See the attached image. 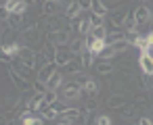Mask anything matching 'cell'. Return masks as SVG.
Segmentation results:
<instances>
[{
    "label": "cell",
    "instance_id": "cell-39",
    "mask_svg": "<svg viewBox=\"0 0 153 125\" xmlns=\"http://www.w3.org/2000/svg\"><path fill=\"white\" fill-rule=\"evenodd\" d=\"M71 79L84 88V86H86V81H88V75H84V73H76V75H71Z\"/></svg>",
    "mask_w": 153,
    "mask_h": 125
},
{
    "label": "cell",
    "instance_id": "cell-21",
    "mask_svg": "<svg viewBox=\"0 0 153 125\" xmlns=\"http://www.w3.org/2000/svg\"><path fill=\"white\" fill-rule=\"evenodd\" d=\"M120 40H126V34L122 31V27H120V29H113V31L107 36V44H113V42H120Z\"/></svg>",
    "mask_w": 153,
    "mask_h": 125
},
{
    "label": "cell",
    "instance_id": "cell-40",
    "mask_svg": "<svg viewBox=\"0 0 153 125\" xmlns=\"http://www.w3.org/2000/svg\"><path fill=\"white\" fill-rule=\"evenodd\" d=\"M99 108V100L97 98H88L86 100V113H92V110H97Z\"/></svg>",
    "mask_w": 153,
    "mask_h": 125
},
{
    "label": "cell",
    "instance_id": "cell-11",
    "mask_svg": "<svg viewBox=\"0 0 153 125\" xmlns=\"http://www.w3.org/2000/svg\"><path fill=\"white\" fill-rule=\"evenodd\" d=\"M63 13H65V17H67V19H76V17H80V15H82L80 2H78V0H74V2H71V4L63 11Z\"/></svg>",
    "mask_w": 153,
    "mask_h": 125
},
{
    "label": "cell",
    "instance_id": "cell-4",
    "mask_svg": "<svg viewBox=\"0 0 153 125\" xmlns=\"http://www.w3.org/2000/svg\"><path fill=\"white\" fill-rule=\"evenodd\" d=\"M51 44L55 46H61V44H67L69 42V29H59V31H48V38H46Z\"/></svg>",
    "mask_w": 153,
    "mask_h": 125
},
{
    "label": "cell",
    "instance_id": "cell-42",
    "mask_svg": "<svg viewBox=\"0 0 153 125\" xmlns=\"http://www.w3.org/2000/svg\"><path fill=\"white\" fill-rule=\"evenodd\" d=\"M138 38H140V36H138V29H136V31H126V40H128L132 46L136 44V40H138Z\"/></svg>",
    "mask_w": 153,
    "mask_h": 125
},
{
    "label": "cell",
    "instance_id": "cell-8",
    "mask_svg": "<svg viewBox=\"0 0 153 125\" xmlns=\"http://www.w3.org/2000/svg\"><path fill=\"white\" fill-rule=\"evenodd\" d=\"M57 73V65L55 63H46L40 71H38V81H44V83H48V79L53 77Z\"/></svg>",
    "mask_w": 153,
    "mask_h": 125
},
{
    "label": "cell",
    "instance_id": "cell-10",
    "mask_svg": "<svg viewBox=\"0 0 153 125\" xmlns=\"http://www.w3.org/2000/svg\"><path fill=\"white\" fill-rule=\"evenodd\" d=\"M82 67H84V65H82V58H71V61L63 67V73H67V75H76V73H80Z\"/></svg>",
    "mask_w": 153,
    "mask_h": 125
},
{
    "label": "cell",
    "instance_id": "cell-6",
    "mask_svg": "<svg viewBox=\"0 0 153 125\" xmlns=\"http://www.w3.org/2000/svg\"><path fill=\"white\" fill-rule=\"evenodd\" d=\"M126 17H128V13H126V9H120V11H113V13L109 15V25H111L113 29H120V27H124V21H126Z\"/></svg>",
    "mask_w": 153,
    "mask_h": 125
},
{
    "label": "cell",
    "instance_id": "cell-3",
    "mask_svg": "<svg viewBox=\"0 0 153 125\" xmlns=\"http://www.w3.org/2000/svg\"><path fill=\"white\" fill-rule=\"evenodd\" d=\"M86 92H84V88L80 86V83H76V81H69V83H65V88H63V98H67V100H76V98H80V96H84Z\"/></svg>",
    "mask_w": 153,
    "mask_h": 125
},
{
    "label": "cell",
    "instance_id": "cell-15",
    "mask_svg": "<svg viewBox=\"0 0 153 125\" xmlns=\"http://www.w3.org/2000/svg\"><path fill=\"white\" fill-rule=\"evenodd\" d=\"M57 52H59V48L55 46V44H46V48L42 50V54H44V58H46V63H55V58H57Z\"/></svg>",
    "mask_w": 153,
    "mask_h": 125
},
{
    "label": "cell",
    "instance_id": "cell-25",
    "mask_svg": "<svg viewBox=\"0 0 153 125\" xmlns=\"http://www.w3.org/2000/svg\"><path fill=\"white\" fill-rule=\"evenodd\" d=\"M136 110H138V108H136L134 104H124V106H122V117H124V119H132V117L136 115Z\"/></svg>",
    "mask_w": 153,
    "mask_h": 125
},
{
    "label": "cell",
    "instance_id": "cell-30",
    "mask_svg": "<svg viewBox=\"0 0 153 125\" xmlns=\"http://www.w3.org/2000/svg\"><path fill=\"white\" fill-rule=\"evenodd\" d=\"M84 92H86V94H97V92H99V83H97L92 77H88V81H86V86H84Z\"/></svg>",
    "mask_w": 153,
    "mask_h": 125
},
{
    "label": "cell",
    "instance_id": "cell-18",
    "mask_svg": "<svg viewBox=\"0 0 153 125\" xmlns=\"http://www.w3.org/2000/svg\"><path fill=\"white\" fill-rule=\"evenodd\" d=\"M136 27H138V23H136L134 13H128V17H126V21H124V29H126V31H136Z\"/></svg>",
    "mask_w": 153,
    "mask_h": 125
},
{
    "label": "cell",
    "instance_id": "cell-13",
    "mask_svg": "<svg viewBox=\"0 0 153 125\" xmlns=\"http://www.w3.org/2000/svg\"><path fill=\"white\" fill-rule=\"evenodd\" d=\"M71 54H74L71 50H59V52H57V58H55V65H57V67H65V65L71 61Z\"/></svg>",
    "mask_w": 153,
    "mask_h": 125
},
{
    "label": "cell",
    "instance_id": "cell-47",
    "mask_svg": "<svg viewBox=\"0 0 153 125\" xmlns=\"http://www.w3.org/2000/svg\"><path fill=\"white\" fill-rule=\"evenodd\" d=\"M59 125H71V123H69V121H63V119H61V121H59Z\"/></svg>",
    "mask_w": 153,
    "mask_h": 125
},
{
    "label": "cell",
    "instance_id": "cell-44",
    "mask_svg": "<svg viewBox=\"0 0 153 125\" xmlns=\"http://www.w3.org/2000/svg\"><path fill=\"white\" fill-rule=\"evenodd\" d=\"M145 44H147L149 50H153V31H149V34L145 36Z\"/></svg>",
    "mask_w": 153,
    "mask_h": 125
},
{
    "label": "cell",
    "instance_id": "cell-23",
    "mask_svg": "<svg viewBox=\"0 0 153 125\" xmlns=\"http://www.w3.org/2000/svg\"><path fill=\"white\" fill-rule=\"evenodd\" d=\"M80 58H82V65H84V67H92V65H94V58H97V56H94V54H92L90 50H84V52L80 54Z\"/></svg>",
    "mask_w": 153,
    "mask_h": 125
},
{
    "label": "cell",
    "instance_id": "cell-43",
    "mask_svg": "<svg viewBox=\"0 0 153 125\" xmlns=\"http://www.w3.org/2000/svg\"><path fill=\"white\" fill-rule=\"evenodd\" d=\"M78 2H80L82 13H86V11H90V9H92V2H94V0H78Z\"/></svg>",
    "mask_w": 153,
    "mask_h": 125
},
{
    "label": "cell",
    "instance_id": "cell-48",
    "mask_svg": "<svg viewBox=\"0 0 153 125\" xmlns=\"http://www.w3.org/2000/svg\"><path fill=\"white\" fill-rule=\"evenodd\" d=\"M107 2H120V0H107Z\"/></svg>",
    "mask_w": 153,
    "mask_h": 125
},
{
    "label": "cell",
    "instance_id": "cell-35",
    "mask_svg": "<svg viewBox=\"0 0 153 125\" xmlns=\"http://www.w3.org/2000/svg\"><path fill=\"white\" fill-rule=\"evenodd\" d=\"M94 125H113V121H111V117H109V115H97Z\"/></svg>",
    "mask_w": 153,
    "mask_h": 125
},
{
    "label": "cell",
    "instance_id": "cell-26",
    "mask_svg": "<svg viewBox=\"0 0 153 125\" xmlns=\"http://www.w3.org/2000/svg\"><path fill=\"white\" fill-rule=\"evenodd\" d=\"M42 117H44L46 121H53V119L59 117V110H57L55 106H46V108H42Z\"/></svg>",
    "mask_w": 153,
    "mask_h": 125
},
{
    "label": "cell",
    "instance_id": "cell-12",
    "mask_svg": "<svg viewBox=\"0 0 153 125\" xmlns=\"http://www.w3.org/2000/svg\"><path fill=\"white\" fill-rule=\"evenodd\" d=\"M21 50H23V48H21V44H17V42L4 44V46H2V54H4V56H19Z\"/></svg>",
    "mask_w": 153,
    "mask_h": 125
},
{
    "label": "cell",
    "instance_id": "cell-19",
    "mask_svg": "<svg viewBox=\"0 0 153 125\" xmlns=\"http://www.w3.org/2000/svg\"><path fill=\"white\" fill-rule=\"evenodd\" d=\"M107 46H111V48H113V52H115V54H120V52L128 50L132 44H130L128 40H120V42H113V44H107Z\"/></svg>",
    "mask_w": 153,
    "mask_h": 125
},
{
    "label": "cell",
    "instance_id": "cell-24",
    "mask_svg": "<svg viewBox=\"0 0 153 125\" xmlns=\"http://www.w3.org/2000/svg\"><path fill=\"white\" fill-rule=\"evenodd\" d=\"M21 125H44V117H32V115H27V117L21 119Z\"/></svg>",
    "mask_w": 153,
    "mask_h": 125
},
{
    "label": "cell",
    "instance_id": "cell-45",
    "mask_svg": "<svg viewBox=\"0 0 153 125\" xmlns=\"http://www.w3.org/2000/svg\"><path fill=\"white\" fill-rule=\"evenodd\" d=\"M138 125H153V119H149V117H143V119L138 121Z\"/></svg>",
    "mask_w": 153,
    "mask_h": 125
},
{
    "label": "cell",
    "instance_id": "cell-38",
    "mask_svg": "<svg viewBox=\"0 0 153 125\" xmlns=\"http://www.w3.org/2000/svg\"><path fill=\"white\" fill-rule=\"evenodd\" d=\"M27 9H30V2H27V0H19V4H17L15 13H19V15H25V13H27Z\"/></svg>",
    "mask_w": 153,
    "mask_h": 125
},
{
    "label": "cell",
    "instance_id": "cell-37",
    "mask_svg": "<svg viewBox=\"0 0 153 125\" xmlns=\"http://www.w3.org/2000/svg\"><path fill=\"white\" fill-rule=\"evenodd\" d=\"M113 56H115V52H113V48H111V46H107V48H105V50L101 52V56H99V58H101V61H111Z\"/></svg>",
    "mask_w": 153,
    "mask_h": 125
},
{
    "label": "cell",
    "instance_id": "cell-28",
    "mask_svg": "<svg viewBox=\"0 0 153 125\" xmlns=\"http://www.w3.org/2000/svg\"><path fill=\"white\" fill-rule=\"evenodd\" d=\"M90 36L94 38V40H107V29L105 27H92V31H90Z\"/></svg>",
    "mask_w": 153,
    "mask_h": 125
},
{
    "label": "cell",
    "instance_id": "cell-9",
    "mask_svg": "<svg viewBox=\"0 0 153 125\" xmlns=\"http://www.w3.org/2000/svg\"><path fill=\"white\" fill-rule=\"evenodd\" d=\"M138 63H140V69H143V73H147V75H153V56H151L149 52H140V56H138Z\"/></svg>",
    "mask_w": 153,
    "mask_h": 125
},
{
    "label": "cell",
    "instance_id": "cell-41",
    "mask_svg": "<svg viewBox=\"0 0 153 125\" xmlns=\"http://www.w3.org/2000/svg\"><path fill=\"white\" fill-rule=\"evenodd\" d=\"M17 4H19V0H7V2L2 4V9H4V11H9V13H15Z\"/></svg>",
    "mask_w": 153,
    "mask_h": 125
},
{
    "label": "cell",
    "instance_id": "cell-34",
    "mask_svg": "<svg viewBox=\"0 0 153 125\" xmlns=\"http://www.w3.org/2000/svg\"><path fill=\"white\" fill-rule=\"evenodd\" d=\"M86 121H88V113H80V115L74 117L69 123H71V125H86Z\"/></svg>",
    "mask_w": 153,
    "mask_h": 125
},
{
    "label": "cell",
    "instance_id": "cell-46",
    "mask_svg": "<svg viewBox=\"0 0 153 125\" xmlns=\"http://www.w3.org/2000/svg\"><path fill=\"white\" fill-rule=\"evenodd\" d=\"M71 2H74V0H61V7H63V11H65V9H67Z\"/></svg>",
    "mask_w": 153,
    "mask_h": 125
},
{
    "label": "cell",
    "instance_id": "cell-17",
    "mask_svg": "<svg viewBox=\"0 0 153 125\" xmlns=\"http://www.w3.org/2000/svg\"><path fill=\"white\" fill-rule=\"evenodd\" d=\"M57 2H55V0H44V2H42V13L46 15V17H53L55 13H57Z\"/></svg>",
    "mask_w": 153,
    "mask_h": 125
},
{
    "label": "cell",
    "instance_id": "cell-7",
    "mask_svg": "<svg viewBox=\"0 0 153 125\" xmlns=\"http://www.w3.org/2000/svg\"><path fill=\"white\" fill-rule=\"evenodd\" d=\"M69 50H71L74 54H82L84 50H88V38H86V36L74 38V40L69 42Z\"/></svg>",
    "mask_w": 153,
    "mask_h": 125
},
{
    "label": "cell",
    "instance_id": "cell-49",
    "mask_svg": "<svg viewBox=\"0 0 153 125\" xmlns=\"http://www.w3.org/2000/svg\"><path fill=\"white\" fill-rule=\"evenodd\" d=\"M27 2H30V4H34V2H36V0H27Z\"/></svg>",
    "mask_w": 153,
    "mask_h": 125
},
{
    "label": "cell",
    "instance_id": "cell-2",
    "mask_svg": "<svg viewBox=\"0 0 153 125\" xmlns=\"http://www.w3.org/2000/svg\"><path fill=\"white\" fill-rule=\"evenodd\" d=\"M9 77H11L13 86H15L19 92H34V83H30V79H25L23 75H19L15 69H9Z\"/></svg>",
    "mask_w": 153,
    "mask_h": 125
},
{
    "label": "cell",
    "instance_id": "cell-1",
    "mask_svg": "<svg viewBox=\"0 0 153 125\" xmlns=\"http://www.w3.org/2000/svg\"><path fill=\"white\" fill-rule=\"evenodd\" d=\"M17 63H21L25 69H36V65H38V54H36V50H32V48H23L21 52H19V56H17Z\"/></svg>",
    "mask_w": 153,
    "mask_h": 125
},
{
    "label": "cell",
    "instance_id": "cell-27",
    "mask_svg": "<svg viewBox=\"0 0 153 125\" xmlns=\"http://www.w3.org/2000/svg\"><path fill=\"white\" fill-rule=\"evenodd\" d=\"M23 17H25V15L11 13V17H9V23H11V27H21V25H23Z\"/></svg>",
    "mask_w": 153,
    "mask_h": 125
},
{
    "label": "cell",
    "instance_id": "cell-20",
    "mask_svg": "<svg viewBox=\"0 0 153 125\" xmlns=\"http://www.w3.org/2000/svg\"><path fill=\"white\" fill-rule=\"evenodd\" d=\"M90 11H92V13H97V15H101V17H105V15H107V4L103 2V0H94Z\"/></svg>",
    "mask_w": 153,
    "mask_h": 125
},
{
    "label": "cell",
    "instance_id": "cell-50",
    "mask_svg": "<svg viewBox=\"0 0 153 125\" xmlns=\"http://www.w3.org/2000/svg\"><path fill=\"white\" fill-rule=\"evenodd\" d=\"M55 2H57V4H59V7H61V0H55Z\"/></svg>",
    "mask_w": 153,
    "mask_h": 125
},
{
    "label": "cell",
    "instance_id": "cell-33",
    "mask_svg": "<svg viewBox=\"0 0 153 125\" xmlns=\"http://www.w3.org/2000/svg\"><path fill=\"white\" fill-rule=\"evenodd\" d=\"M48 92V86L44 83V81H34V94H46Z\"/></svg>",
    "mask_w": 153,
    "mask_h": 125
},
{
    "label": "cell",
    "instance_id": "cell-16",
    "mask_svg": "<svg viewBox=\"0 0 153 125\" xmlns=\"http://www.w3.org/2000/svg\"><path fill=\"white\" fill-rule=\"evenodd\" d=\"M46 86H48V90L57 92V90H59V88L63 86V75H61V73L57 71V73H55V75H53V77L48 79V83H46Z\"/></svg>",
    "mask_w": 153,
    "mask_h": 125
},
{
    "label": "cell",
    "instance_id": "cell-14",
    "mask_svg": "<svg viewBox=\"0 0 153 125\" xmlns=\"http://www.w3.org/2000/svg\"><path fill=\"white\" fill-rule=\"evenodd\" d=\"M126 104V98L122 96V94H111L109 98H107V106L109 108H122Z\"/></svg>",
    "mask_w": 153,
    "mask_h": 125
},
{
    "label": "cell",
    "instance_id": "cell-36",
    "mask_svg": "<svg viewBox=\"0 0 153 125\" xmlns=\"http://www.w3.org/2000/svg\"><path fill=\"white\" fill-rule=\"evenodd\" d=\"M88 17H90V21H92V27H103L105 17H101V15H97V13H90Z\"/></svg>",
    "mask_w": 153,
    "mask_h": 125
},
{
    "label": "cell",
    "instance_id": "cell-22",
    "mask_svg": "<svg viewBox=\"0 0 153 125\" xmlns=\"http://www.w3.org/2000/svg\"><path fill=\"white\" fill-rule=\"evenodd\" d=\"M97 71H99L101 75L113 73V63H109V61H101V63H97Z\"/></svg>",
    "mask_w": 153,
    "mask_h": 125
},
{
    "label": "cell",
    "instance_id": "cell-31",
    "mask_svg": "<svg viewBox=\"0 0 153 125\" xmlns=\"http://www.w3.org/2000/svg\"><path fill=\"white\" fill-rule=\"evenodd\" d=\"M78 115H80V110H78V108H65V110L61 113V119H63V121H71V119H74V117H78Z\"/></svg>",
    "mask_w": 153,
    "mask_h": 125
},
{
    "label": "cell",
    "instance_id": "cell-32",
    "mask_svg": "<svg viewBox=\"0 0 153 125\" xmlns=\"http://www.w3.org/2000/svg\"><path fill=\"white\" fill-rule=\"evenodd\" d=\"M149 104H151V100H149L147 96H136V98H134V106H136V108H147Z\"/></svg>",
    "mask_w": 153,
    "mask_h": 125
},
{
    "label": "cell",
    "instance_id": "cell-29",
    "mask_svg": "<svg viewBox=\"0 0 153 125\" xmlns=\"http://www.w3.org/2000/svg\"><path fill=\"white\" fill-rule=\"evenodd\" d=\"M55 102H57V92L48 90V92L44 94V106H42V108H46V106H53ZM42 108H40V110H42Z\"/></svg>",
    "mask_w": 153,
    "mask_h": 125
},
{
    "label": "cell",
    "instance_id": "cell-51",
    "mask_svg": "<svg viewBox=\"0 0 153 125\" xmlns=\"http://www.w3.org/2000/svg\"><path fill=\"white\" fill-rule=\"evenodd\" d=\"M4 2H7V0H4Z\"/></svg>",
    "mask_w": 153,
    "mask_h": 125
},
{
    "label": "cell",
    "instance_id": "cell-5",
    "mask_svg": "<svg viewBox=\"0 0 153 125\" xmlns=\"http://www.w3.org/2000/svg\"><path fill=\"white\" fill-rule=\"evenodd\" d=\"M134 17H136V23L138 25H149L151 23V9L147 7V4H140L136 11H134Z\"/></svg>",
    "mask_w": 153,
    "mask_h": 125
}]
</instances>
